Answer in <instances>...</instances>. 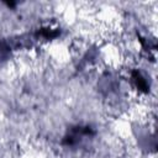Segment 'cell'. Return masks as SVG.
Segmentation results:
<instances>
[{
  "label": "cell",
  "mask_w": 158,
  "mask_h": 158,
  "mask_svg": "<svg viewBox=\"0 0 158 158\" xmlns=\"http://www.w3.org/2000/svg\"><path fill=\"white\" fill-rule=\"evenodd\" d=\"M131 78L136 85V88L139 90V91H143V93H148V85H147V81L144 79V77L138 72V70H133L132 74H131Z\"/></svg>",
  "instance_id": "cell-1"
}]
</instances>
